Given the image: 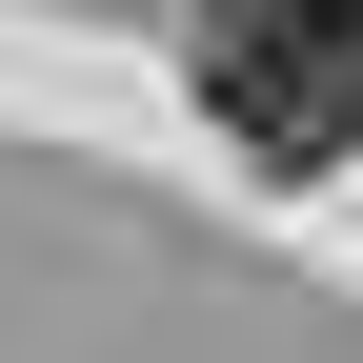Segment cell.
<instances>
[{
	"label": "cell",
	"mask_w": 363,
	"mask_h": 363,
	"mask_svg": "<svg viewBox=\"0 0 363 363\" xmlns=\"http://www.w3.org/2000/svg\"><path fill=\"white\" fill-rule=\"evenodd\" d=\"M202 101L262 162H343L363 142V0H202Z\"/></svg>",
	"instance_id": "1"
}]
</instances>
